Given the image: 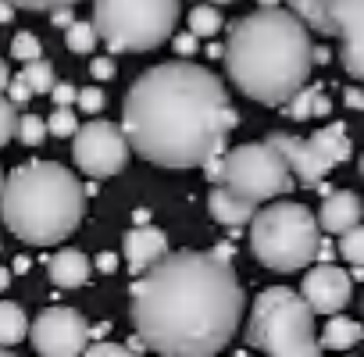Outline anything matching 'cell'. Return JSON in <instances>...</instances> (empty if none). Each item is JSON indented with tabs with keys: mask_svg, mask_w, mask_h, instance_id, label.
<instances>
[{
	"mask_svg": "<svg viewBox=\"0 0 364 357\" xmlns=\"http://www.w3.org/2000/svg\"><path fill=\"white\" fill-rule=\"evenodd\" d=\"M360 175H364V154H360Z\"/></svg>",
	"mask_w": 364,
	"mask_h": 357,
	"instance_id": "cell-47",
	"label": "cell"
},
{
	"mask_svg": "<svg viewBox=\"0 0 364 357\" xmlns=\"http://www.w3.org/2000/svg\"><path fill=\"white\" fill-rule=\"evenodd\" d=\"M79 107H82L86 114H97V111H104V93H100L97 86H86V90H79Z\"/></svg>",
	"mask_w": 364,
	"mask_h": 357,
	"instance_id": "cell-32",
	"label": "cell"
},
{
	"mask_svg": "<svg viewBox=\"0 0 364 357\" xmlns=\"http://www.w3.org/2000/svg\"><path fill=\"white\" fill-rule=\"evenodd\" d=\"M29 336V318L15 300H0V343L4 346H18Z\"/></svg>",
	"mask_w": 364,
	"mask_h": 357,
	"instance_id": "cell-21",
	"label": "cell"
},
{
	"mask_svg": "<svg viewBox=\"0 0 364 357\" xmlns=\"http://www.w3.org/2000/svg\"><path fill=\"white\" fill-rule=\"evenodd\" d=\"M8 90H11L8 97H11L15 104H29V97H33V86H29V79H26V75H15V79L8 82Z\"/></svg>",
	"mask_w": 364,
	"mask_h": 357,
	"instance_id": "cell-34",
	"label": "cell"
},
{
	"mask_svg": "<svg viewBox=\"0 0 364 357\" xmlns=\"http://www.w3.org/2000/svg\"><path fill=\"white\" fill-rule=\"evenodd\" d=\"M328 97H325V90L321 86H300L289 100H286V114L289 118H296V122H307V118H321V114H328Z\"/></svg>",
	"mask_w": 364,
	"mask_h": 357,
	"instance_id": "cell-18",
	"label": "cell"
},
{
	"mask_svg": "<svg viewBox=\"0 0 364 357\" xmlns=\"http://www.w3.org/2000/svg\"><path fill=\"white\" fill-rule=\"evenodd\" d=\"M225 68L243 97L264 107H286L314 68L311 29L289 8L268 4L229 29Z\"/></svg>",
	"mask_w": 364,
	"mask_h": 357,
	"instance_id": "cell-3",
	"label": "cell"
},
{
	"mask_svg": "<svg viewBox=\"0 0 364 357\" xmlns=\"http://www.w3.org/2000/svg\"><path fill=\"white\" fill-rule=\"evenodd\" d=\"M339 254L343 261H350L353 268H364V225L357 222L353 229L339 233Z\"/></svg>",
	"mask_w": 364,
	"mask_h": 357,
	"instance_id": "cell-24",
	"label": "cell"
},
{
	"mask_svg": "<svg viewBox=\"0 0 364 357\" xmlns=\"http://www.w3.org/2000/svg\"><path fill=\"white\" fill-rule=\"evenodd\" d=\"M18 104L11 100V97H4L0 93V146H8L11 139H15V132H18V111H15Z\"/></svg>",
	"mask_w": 364,
	"mask_h": 357,
	"instance_id": "cell-27",
	"label": "cell"
},
{
	"mask_svg": "<svg viewBox=\"0 0 364 357\" xmlns=\"http://www.w3.org/2000/svg\"><path fill=\"white\" fill-rule=\"evenodd\" d=\"M122 254H125V265H129L136 275H143L150 265H157V261L168 254V240H164V233L154 229V225H136V229L125 233Z\"/></svg>",
	"mask_w": 364,
	"mask_h": 357,
	"instance_id": "cell-14",
	"label": "cell"
},
{
	"mask_svg": "<svg viewBox=\"0 0 364 357\" xmlns=\"http://www.w3.org/2000/svg\"><path fill=\"white\" fill-rule=\"evenodd\" d=\"M304 300L314 307V314H339L346 304H350V275L336 265H314L307 275H304V286H300Z\"/></svg>",
	"mask_w": 364,
	"mask_h": 357,
	"instance_id": "cell-12",
	"label": "cell"
},
{
	"mask_svg": "<svg viewBox=\"0 0 364 357\" xmlns=\"http://www.w3.org/2000/svg\"><path fill=\"white\" fill-rule=\"evenodd\" d=\"M15 8H26V11H54V8H65V4H79V0H11Z\"/></svg>",
	"mask_w": 364,
	"mask_h": 357,
	"instance_id": "cell-33",
	"label": "cell"
},
{
	"mask_svg": "<svg viewBox=\"0 0 364 357\" xmlns=\"http://www.w3.org/2000/svg\"><path fill=\"white\" fill-rule=\"evenodd\" d=\"M50 22H54L58 29H68V26L75 22V18H72V4H65V8H54V11H50Z\"/></svg>",
	"mask_w": 364,
	"mask_h": 357,
	"instance_id": "cell-38",
	"label": "cell"
},
{
	"mask_svg": "<svg viewBox=\"0 0 364 357\" xmlns=\"http://www.w3.org/2000/svg\"><path fill=\"white\" fill-rule=\"evenodd\" d=\"M65 43H68L72 54H93V47L100 43V33H97L93 22H72L65 29Z\"/></svg>",
	"mask_w": 364,
	"mask_h": 357,
	"instance_id": "cell-22",
	"label": "cell"
},
{
	"mask_svg": "<svg viewBox=\"0 0 364 357\" xmlns=\"http://www.w3.org/2000/svg\"><path fill=\"white\" fill-rule=\"evenodd\" d=\"M129 139L122 132V125L114 122H86L75 129L72 136V157L79 164V171L93 175V178H114L125 164H129Z\"/></svg>",
	"mask_w": 364,
	"mask_h": 357,
	"instance_id": "cell-9",
	"label": "cell"
},
{
	"mask_svg": "<svg viewBox=\"0 0 364 357\" xmlns=\"http://www.w3.org/2000/svg\"><path fill=\"white\" fill-rule=\"evenodd\" d=\"M360 218H364V204H360V197L350 193V190H336V193H328L325 204H321V211H318V225H321V233H336V236L346 233V229H353Z\"/></svg>",
	"mask_w": 364,
	"mask_h": 357,
	"instance_id": "cell-15",
	"label": "cell"
},
{
	"mask_svg": "<svg viewBox=\"0 0 364 357\" xmlns=\"http://www.w3.org/2000/svg\"><path fill=\"white\" fill-rule=\"evenodd\" d=\"M211 4H232V0H211Z\"/></svg>",
	"mask_w": 364,
	"mask_h": 357,
	"instance_id": "cell-46",
	"label": "cell"
},
{
	"mask_svg": "<svg viewBox=\"0 0 364 357\" xmlns=\"http://www.w3.org/2000/svg\"><path fill=\"white\" fill-rule=\"evenodd\" d=\"M47 129H50L54 136H75V129H79V118L72 114V107H65V104H54V114L47 118Z\"/></svg>",
	"mask_w": 364,
	"mask_h": 357,
	"instance_id": "cell-30",
	"label": "cell"
},
{
	"mask_svg": "<svg viewBox=\"0 0 364 357\" xmlns=\"http://www.w3.org/2000/svg\"><path fill=\"white\" fill-rule=\"evenodd\" d=\"M321 33L339 36L343 68L364 86V0H321Z\"/></svg>",
	"mask_w": 364,
	"mask_h": 357,
	"instance_id": "cell-11",
	"label": "cell"
},
{
	"mask_svg": "<svg viewBox=\"0 0 364 357\" xmlns=\"http://www.w3.org/2000/svg\"><path fill=\"white\" fill-rule=\"evenodd\" d=\"M318 339H321V350H350L364 339V325L357 318H328Z\"/></svg>",
	"mask_w": 364,
	"mask_h": 357,
	"instance_id": "cell-20",
	"label": "cell"
},
{
	"mask_svg": "<svg viewBox=\"0 0 364 357\" xmlns=\"http://www.w3.org/2000/svg\"><path fill=\"white\" fill-rule=\"evenodd\" d=\"M218 183L254 204H264V201L286 197L296 186V178H293L286 154L272 139H264V143H240V146L225 150Z\"/></svg>",
	"mask_w": 364,
	"mask_h": 357,
	"instance_id": "cell-8",
	"label": "cell"
},
{
	"mask_svg": "<svg viewBox=\"0 0 364 357\" xmlns=\"http://www.w3.org/2000/svg\"><path fill=\"white\" fill-rule=\"evenodd\" d=\"M311 143H314V150L336 168V164H343L346 157H350V136H346V129L339 125V122H332V125H325V129H318L314 136H311Z\"/></svg>",
	"mask_w": 364,
	"mask_h": 357,
	"instance_id": "cell-19",
	"label": "cell"
},
{
	"mask_svg": "<svg viewBox=\"0 0 364 357\" xmlns=\"http://www.w3.org/2000/svg\"><path fill=\"white\" fill-rule=\"evenodd\" d=\"M218 29H222V11L211 4V0H208V4H197L190 11V33H197L200 40L204 36H215Z\"/></svg>",
	"mask_w": 364,
	"mask_h": 357,
	"instance_id": "cell-23",
	"label": "cell"
},
{
	"mask_svg": "<svg viewBox=\"0 0 364 357\" xmlns=\"http://www.w3.org/2000/svg\"><path fill=\"white\" fill-rule=\"evenodd\" d=\"M86 215L82 183L58 161L18 164L0 186V218L29 247L68 240Z\"/></svg>",
	"mask_w": 364,
	"mask_h": 357,
	"instance_id": "cell-4",
	"label": "cell"
},
{
	"mask_svg": "<svg viewBox=\"0 0 364 357\" xmlns=\"http://www.w3.org/2000/svg\"><path fill=\"white\" fill-rule=\"evenodd\" d=\"M8 82H11V72H8V65H4V61H0V93L8 90Z\"/></svg>",
	"mask_w": 364,
	"mask_h": 357,
	"instance_id": "cell-42",
	"label": "cell"
},
{
	"mask_svg": "<svg viewBox=\"0 0 364 357\" xmlns=\"http://www.w3.org/2000/svg\"><path fill=\"white\" fill-rule=\"evenodd\" d=\"M247 343L272 357H318L321 339L314 336V307L296 289H264L254 300Z\"/></svg>",
	"mask_w": 364,
	"mask_h": 357,
	"instance_id": "cell-5",
	"label": "cell"
},
{
	"mask_svg": "<svg viewBox=\"0 0 364 357\" xmlns=\"http://www.w3.org/2000/svg\"><path fill=\"white\" fill-rule=\"evenodd\" d=\"M282 154H286V161H289V168H293V178L300 186H321V178L332 171V164L314 150V143L311 139H300V136H289V132H272L268 136Z\"/></svg>",
	"mask_w": 364,
	"mask_h": 357,
	"instance_id": "cell-13",
	"label": "cell"
},
{
	"mask_svg": "<svg viewBox=\"0 0 364 357\" xmlns=\"http://www.w3.org/2000/svg\"><path fill=\"white\" fill-rule=\"evenodd\" d=\"M86 353L90 357H129L136 350L129 343H93V346H86Z\"/></svg>",
	"mask_w": 364,
	"mask_h": 357,
	"instance_id": "cell-31",
	"label": "cell"
},
{
	"mask_svg": "<svg viewBox=\"0 0 364 357\" xmlns=\"http://www.w3.org/2000/svg\"><path fill=\"white\" fill-rule=\"evenodd\" d=\"M346 104L360 111V107H364V90H346Z\"/></svg>",
	"mask_w": 364,
	"mask_h": 357,
	"instance_id": "cell-40",
	"label": "cell"
},
{
	"mask_svg": "<svg viewBox=\"0 0 364 357\" xmlns=\"http://www.w3.org/2000/svg\"><path fill=\"white\" fill-rule=\"evenodd\" d=\"M50 97H54V104H75L79 100V90L72 86V82H54V90H50Z\"/></svg>",
	"mask_w": 364,
	"mask_h": 357,
	"instance_id": "cell-36",
	"label": "cell"
},
{
	"mask_svg": "<svg viewBox=\"0 0 364 357\" xmlns=\"http://www.w3.org/2000/svg\"><path fill=\"white\" fill-rule=\"evenodd\" d=\"M0 357H11V346H4V343H0Z\"/></svg>",
	"mask_w": 364,
	"mask_h": 357,
	"instance_id": "cell-45",
	"label": "cell"
},
{
	"mask_svg": "<svg viewBox=\"0 0 364 357\" xmlns=\"http://www.w3.org/2000/svg\"><path fill=\"white\" fill-rule=\"evenodd\" d=\"M8 282H11V272H8V268H0V289H8Z\"/></svg>",
	"mask_w": 364,
	"mask_h": 357,
	"instance_id": "cell-43",
	"label": "cell"
},
{
	"mask_svg": "<svg viewBox=\"0 0 364 357\" xmlns=\"http://www.w3.org/2000/svg\"><path fill=\"white\" fill-rule=\"evenodd\" d=\"M182 0H93V26L111 54H139L168 43Z\"/></svg>",
	"mask_w": 364,
	"mask_h": 357,
	"instance_id": "cell-7",
	"label": "cell"
},
{
	"mask_svg": "<svg viewBox=\"0 0 364 357\" xmlns=\"http://www.w3.org/2000/svg\"><path fill=\"white\" fill-rule=\"evenodd\" d=\"M47 275L58 289H79L90 282L93 275V261L82 254V250H58L50 261H47Z\"/></svg>",
	"mask_w": 364,
	"mask_h": 357,
	"instance_id": "cell-17",
	"label": "cell"
},
{
	"mask_svg": "<svg viewBox=\"0 0 364 357\" xmlns=\"http://www.w3.org/2000/svg\"><path fill=\"white\" fill-rule=\"evenodd\" d=\"M22 75L29 79L33 93H50V90H54V68H50L43 58H36V61H26Z\"/></svg>",
	"mask_w": 364,
	"mask_h": 357,
	"instance_id": "cell-25",
	"label": "cell"
},
{
	"mask_svg": "<svg viewBox=\"0 0 364 357\" xmlns=\"http://www.w3.org/2000/svg\"><path fill=\"white\" fill-rule=\"evenodd\" d=\"M0 186H4V178H0Z\"/></svg>",
	"mask_w": 364,
	"mask_h": 357,
	"instance_id": "cell-48",
	"label": "cell"
},
{
	"mask_svg": "<svg viewBox=\"0 0 364 357\" xmlns=\"http://www.w3.org/2000/svg\"><path fill=\"white\" fill-rule=\"evenodd\" d=\"M15 18V4L11 0H0V22H11Z\"/></svg>",
	"mask_w": 364,
	"mask_h": 357,
	"instance_id": "cell-41",
	"label": "cell"
},
{
	"mask_svg": "<svg viewBox=\"0 0 364 357\" xmlns=\"http://www.w3.org/2000/svg\"><path fill=\"white\" fill-rule=\"evenodd\" d=\"M197 43H200V36H197V33H178V36H171V47H175L182 58H190V54L197 50Z\"/></svg>",
	"mask_w": 364,
	"mask_h": 357,
	"instance_id": "cell-35",
	"label": "cell"
},
{
	"mask_svg": "<svg viewBox=\"0 0 364 357\" xmlns=\"http://www.w3.org/2000/svg\"><path fill=\"white\" fill-rule=\"evenodd\" d=\"M247 297L232 247L164 254L132 286V329L164 357H215L243 318Z\"/></svg>",
	"mask_w": 364,
	"mask_h": 357,
	"instance_id": "cell-1",
	"label": "cell"
},
{
	"mask_svg": "<svg viewBox=\"0 0 364 357\" xmlns=\"http://www.w3.org/2000/svg\"><path fill=\"white\" fill-rule=\"evenodd\" d=\"M15 272H29V257H18L15 261Z\"/></svg>",
	"mask_w": 364,
	"mask_h": 357,
	"instance_id": "cell-44",
	"label": "cell"
},
{
	"mask_svg": "<svg viewBox=\"0 0 364 357\" xmlns=\"http://www.w3.org/2000/svg\"><path fill=\"white\" fill-rule=\"evenodd\" d=\"M47 132H50V129H47V122H43L40 114H18V132H15V136H18L26 146H40V143L47 139Z\"/></svg>",
	"mask_w": 364,
	"mask_h": 357,
	"instance_id": "cell-26",
	"label": "cell"
},
{
	"mask_svg": "<svg viewBox=\"0 0 364 357\" xmlns=\"http://www.w3.org/2000/svg\"><path fill=\"white\" fill-rule=\"evenodd\" d=\"M240 114L225 82L193 61H168L143 72L122 104L129 146L161 168H200L225 154Z\"/></svg>",
	"mask_w": 364,
	"mask_h": 357,
	"instance_id": "cell-2",
	"label": "cell"
},
{
	"mask_svg": "<svg viewBox=\"0 0 364 357\" xmlns=\"http://www.w3.org/2000/svg\"><path fill=\"white\" fill-rule=\"evenodd\" d=\"M11 58L15 61H36V58H43V43L33 36V33H18L15 36V43H11Z\"/></svg>",
	"mask_w": 364,
	"mask_h": 357,
	"instance_id": "cell-29",
	"label": "cell"
},
{
	"mask_svg": "<svg viewBox=\"0 0 364 357\" xmlns=\"http://www.w3.org/2000/svg\"><path fill=\"white\" fill-rule=\"evenodd\" d=\"M250 250L272 272H300L318 261L321 225L304 204H268L250 218Z\"/></svg>",
	"mask_w": 364,
	"mask_h": 357,
	"instance_id": "cell-6",
	"label": "cell"
},
{
	"mask_svg": "<svg viewBox=\"0 0 364 357\" xmlns=\"http://www.w3.org/2000/svg\"><path fill=\"white\" fill-rule=\"evenodd\" d=\"M29 339L43 357H79L90 346V321L75 307H47L29 325Z\"/></svg>",
	"mask_w": 364,
	"mask_h": 357,
	"instance_id": "cell-10",
	"label": "cell"
},
{
	"mask_svg": "<svg viewBox=\"0 0 364 357\" xmlns=\"http://www.w3.org/2000/svg\"><path fill=\"white\" fill-rule=\"evenodd\" d=\"M97 268H100V272H107V275H111V272H114V268H118V257H114V254H100V257H97Z\"/></svg>",
	"mask_w": 364,
	"mask_h": 357,
	"instance_id": "cell-39",
	"label": "cell"
},
{
	"mask_svg": "<svg viewBox=\"0 0 364 357\" xmlns=\"http://www.w3.org/2000/svg\"><path fill=\"white\" fill-rule=\"evenodd\" d=\"M90 72H93V79H111V75H114V61H111V58H97V61L90 65Z\"/></svg>",
	"mask_w": 364,
	"mask_h": 357,
	"instance_id": "cell-37",
	"label": "cell"
},
{
	"mask_svg": "<svg viewBox=\"0 0 364 357\" xmlns=\"http://www.w3.org/2000/svg\"><path fill=\"white\" fill-rule=\"evenodd\" d=\"M289 11L314 33H321V0H286Z\"/></svg>",
	"mask_w": 364,
	"mask_h": 357,
	"instance_id": "cell-28",
	"label": "cell"
},
{
	"mask_svg": "<svg viewBox=\"0 0 364 357\" xmlns=\"http://www.w3.org/2000/svg\"><path fill=\"white\" fill-rule=\"evenodd\" d=\"M208 211H211V218H215L218 225L240 229V225H250V218L257 215V204L247 201V197H240V193H232L229 186L215 183V190H211V197H208Z\"/></svg>",
	"mask_w": 364,
	"mask_h": 357,
	"instance_id": "cell-16",
	"label": "cell"
}]
</instances>
